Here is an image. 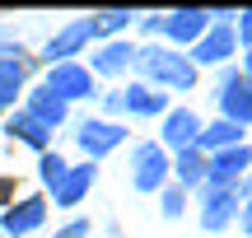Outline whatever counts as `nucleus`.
<instances>
[{
    "mask_svg": "<svg viewBox=\"0 0 252 238\" xmlns=\"http://www.w3.org/2000/svg\"><path fill=\"white\" fill-rule=\"evenodd\" d=\"M135 70L145 75L140 84H150V89H159V93H187V89H196V65L187 61V52H178V47H168V42H150V47H135Z\"/></svg>",
    "mask_w": 252,
    "mask_h": 238,
    "instance_id": "nucleus-1",
    "label": "nucleus"
},
{
    "mask_svg": "<svg viewBox=\"0 0 252 238\" xmlns=\"http://www.w3.org/2000/svg\"><path fill=\"white\" fill-rule=\"evenodd\" d=\"M89 42H98V28H94V19L84 14V19H70L61 33L47 37L42 56H47V65H65V61H75V56H80Z\"/></svg>",
    "mask_w": 252,
    "mask_h": 238,
    "instance_id": "nucleus-2",
    "label": "nucleus"
},
{
    "mask_svg": "<svg viewBox=\"0 0 252 238\" xmlns=\"http://www.w3.org/2000/svg\"><path fill=\"white\" fill-rule=\"evenodd\" d=\"M131 187L135 192H159L168 187V154H163L154 140H140L131 149Z\"/></svg>",
    "mask_w": 252,
    "mask_h": 238,
    "instance_id": "nucleus-3",
    "label": "nucleus"
},
{
    "mask_svg": "<svg viewBox=\"0 0 252 238\" xmlns=\"http://www.w3.org/2000/svg\"><path fill=\"white\" fill-rule=\"evenodd\" d=\"M234 52H238V42H234V24H220V19H210V28L187 47V61L201 70V65H224Z\"/></svg>",
    "mask_w": 252,
    "mask_h": 238,
    "instance_id": "nucleus-4",
    "label": "nucleus"
},
{
    "mask_svg": "<svg viewBox=\"0 0 252 238\" xmlns=\"http://www.w3.org/2000/svg\"><path fill=\"white\" fill-rule=\"evenodd\" d=\"M220 117L234 121V126H252V80H243L238 70H224L220 75Z\"/></svg>",
    "mask_w": 252,
    "mask_h": 238,
    "instance_id": "nucleus-5",
    "label": "nucleus"
},
{
    "mask_svg": "<svg viewBox=\"0 0 252 238\" xmlns=\"http://www.w3.org/2000/svg\"><path fill=\"white\" fill-rule=\"evenodd\" d=\"M126 140V126L122 121H112V117H89V121H80V131H75V145L84 149V159H103V154H112Z\"/></svg>",
    "mask_w": 252,
    "mask_h": 238,
    "instance_id": "nucleus-6",
    "label": "nucleus"
},
{
    "mask_svg": "<svg viewBox=\"0 0 252 238\" xmlns=\"http://www.w3.org/2000/svg\"><path fill=\"white\" fill-rule=\"evenodd\" d=\"M42 89H52L56 98L65 103V108H70V103H80V98H94V75L84 70L80 61H65V65H47V84Z\"/></svg>",
    "mask_w": 252,
    "mask_h": 238,
    "instance_id": "nucleus-7",
    "label": "nucleus"
},
{
    "mask_svg": "<svg viewBox=\"0 0 252 238\" xmlns=\"http://www.w3.org/2000/svg\"><path fill=\"white\" fill-rule=\"evenodd\" d=\"M196 136H201V117L196 112L191 108H168L163 112V131H159L154 145H159L163 154H182V149L196 145Z\"/></svg>",
    "mask_w": 252,
    "mask_h": 238,
    "instance_id": "nucleus-8",
    "label": "nucleus"
},
{
    "mask_svg": "<svg viewBox=\"0 0 252 238\" xmlns=\"http://www.w3.org/2000/svg\"><path fill=\"white\" fill-rule=\"evenodd\" d=\"M210 28V9H196V5H182V9H168L163 14V37H168V47H191L201 33Z\"/></svg>",
    "mask_w": 252,
    "mask_h": 238,
    "instance_id": "nucleus-9",
    "label": "nucleus"
},
{
    "mask_svg": "<svg viewBox=\"0 0 252 238\" xmlns=\"http://www.w3.org/2000/svg\"><path fill=\"white\" fill-rule=\"evenodd\" d=\"M238 215V196L234 187H215V182H201V229L220 234L229 220Z\"/></svg>",
    "mask_w": 252,
    "mask_h": 238,
    "instance_id": "nucleus-10",
    "label": "nucleus"
},
{
    "mask_svg": "<svg viewBox=\"0 0 252 238\" xmlns=\"http://www.w3.org/2000/svg\"><path fill=\"white\" fill-rule=\"evenodd\" d=\"M131 61H135V47L126 37H108V42H98L89 52V65L84 70L89 75H122V70H131Z\"/></svg>",
    "mask_w": 252,
    "mask_h": 238,
    "instance_id": "nucleus-11",
    "label": "nucleus"
},
{
    "mask_svg": "<svg viewBox=\"0 0 252 238\" xmlns=\"http://www.w3.org/2000/svg\"><path fill=\"white\" fill-rule=\"evenodd\" d=\"M252 168V145L243 140V145H234V149H220V154H210V173H206V182H215V187H234L238 178H243Z\"/></svg>",
    "mask_w": 252,
    "mask_h": 238,
    "instance_id": "nucleus-12",
    "label": "nucleus"
},
{
    "mask_svg": "<svg viewBox=\"0 0 252 238\" xmlns=\"http://www.w3.org/2000/svg\"><path fill=\"white\" fill-rule=\"evenodd\" d=\"M98 182V168L84 159V164H75V168H65V178L56 182V192H52V201L61 206V210H70V206H80L84 196H89V187Z\"/></svg>",
    "mask_w": 252,
    "mask_h": 238,
    "instance_id": "nucleus-13",
    "label": "nucleus"
},
{
    "mask_svg": "<svg viewBox=\"0 0 252 238\" xmlns=\"http://www.w3.org/2000/svg\"><path fill=\"white\" fill-rule=\"evenodd\" d=\"M42 220H47V201H42V196H24L19 206H9V210H5V220H0V234L24 238V234H33Z\"/></svg>",
    "mask_w": 252,
    "mask_h": 238,
    "instance_id": "nucleus-14",
    "label": "nucleus"
},
{
    "mask_svg": "<svg viewBox=\"0 0 252 238\" xmlns=\"http://www.w3.org/2000/svg\"><path fill=\"white\" fill-rule=\"evenodd\" d=\"M122 112L126 117H163L168 112V93L150 89V84H126L122 89Z\"/></svg>",
    "mask_w": 252,
    "mask_h": 238,
    "instance_id": "nucleus-15",
    "label": "nucleus"
},
{
    "mask_svg": "<svg viewBox=\"0 0 252 238\" xmlns=\"http://www.w3.org/2000/svg\"><path fill=\"white\" fill-rule=\"evenodd\" d=\"M24 112L37 121V126H47V131H56V126H65V117H70V108H65L61 98H56L52 89H42L37 84L33 93H28V103H24Z\"/></svg>",
    "mask_w": 252,
    "mask_h": 238,
    "instance_id": "nucleus-16",
    "label": "nucleus"
},
{
    "mask_svg": "<svg viewBox=\"0 0 252 238\" xmlns=\"http://www.w3.org/2000/svg\"><path fill=\"white\" fill-rule=\"evenodd\" d=\"M206 173H210V159L201 154L196 145L182 149V154H168V178L182 187V192H187V187H201V182H206Z\"/></svg>",
    "mask_w": 252,
    "mask_h": 238,
    "instance_id": "nucleus-17",
    "label": "nucleus"
},
{
    "mask_svg": "<svg viewBox=\"0 0 252 238\" xmlns=\"http://www.w3.org/2000/svg\"><path fill=\"white\" fill-rule=\"evenodd\" d=\"M234 145H243V126H234V121H210V126H201V136H196V149L201 154H220V149H234Z\"/></svg>",
    "mask_w": 252,
    "mask_h": 238,
    "instance_id": "nucleus-18",
    "label": "nucleus"
},
{
    "mask_svg": "<svg viewBox=\"0 0 252 238\" xmlns=\"http://www.w3.org/2000/svg\"><path fill=\"white\" fill-rule=\"evenodd\" d=\"M5 131H9V136H14V140H24V145H33L37 154H47V149H52V131H47V126H37V121L28 117L24 108H14V112H9Z\"/></svg>",
    "mask_w": 252,
    "mask_h": 238,
    "instance_id": "nucleus-19",
    "label": "nucleus"
},
{
    "mask_svg": "<svg viewBox=\"0 0 252 238\" xmlns=\"http://www.w3.org/2000/svg\"><path fill=\"white\" fill-rule=\"evenodd\" d=\"M19 93H24V61L19 52L0 47V108H14Z\"/></svg>",
    "mask_w": 252,
    "mask_h": 238,
    "instance_id": "nucleus-20",
    "label": "nucleus"
},
{
    "mask_svg": "<svg viewBox=\"0 0 252 238\" xmlns=\"http://www.w3.org/2000/svg\"><path fill=\"white\" fill-rule=\"evenodd\" d=\"M159 215L163 220H182V215H187V192H182L178 182L159 187Z\"/></svg>",
    "mask_w": 252,
    "mask_h": 238,
    "instance_id": "nucleus-21",
    "label": "nucleus"
},
{
    "mask_svg": "<svg viewBox=\"0 0 252 238\" xmlns=\"http://www.w3.org/2000/svg\"><path fill=\"white\" fill-rule=\"evenodd\" d=\"M65 168H70V164H65L56 149H47V154L37 159V178H42V187H47V192H56V182L65 178Z\"/></svg>",
    "mask_w": 252,
    "mask_h": 238,
    "instance_id": "nucleus-22",
    "label": "nucleus"
},
{
    "mask_svg": "<svg viewBox=\"0 0 252 238\" xmlns=\"http://www.w3.org/2000/svg\"><path fill=\"white\" fill-rule=\"evenodd\" d=\"M94 19V28H98V37L103 33H122L131 19H140V14H131V9H98V14H89Z\"/></svg>",
    "mask_w": 252,
    "mask_h": 238,
    "instance_id": "nucleus-23",
    "label": "nucleus"
},
{
    "mask_svg": "<svg viewBox=\"0 0 252 238\" xmlns=\"http://www.w3.org/2000/svg\"><path fill=\"white\" fill-rule=\"evenodd\" d=\"M238 24H234V42H243V47H252V9H238Z\"/></svg>",
    "mask_w": 252,
    "mask_h": 238,
    "instance_id": "nucleus-24",
    "label": "nucleus"
},
{
    "mask_svg": "<svg viewBox=\"0 0 252 238\" xmlns=\"http://www.w3.org/2000/svg\"><path fill=\"white\" fill-rule=\"evenodd\" d=\"M234 220H238V229L252 238V201H243V206H238V215H234Z\"/></svg>",
    "mask_w": 252,
    "mask_h": 238,
    "instance_id": "nucleus-25",
    "label": "nucleus"
},
{
    "mask_svg": "<svg viewBox=\"0 0 252 238\" xmlns=\"http://www.w3.org/2000/svg\"><path fill=\"white\" fill-rule=\"evenodd\" d=\"M61 234H65V238H89V220H70Z\"/></svg>",
    "mask_w": 252,
    "mask_h": 238,
    "instance_id": "nucleus-26",
    "label": "nucleus"
},
{
    "mask_svg": "<svg viewBox=\"0 0 252 238\" xmlns=\"http://www.w3.org/2000/svg\"><path fill=\"white\" fill-rule=\"evenodd\" d=\"M103 108H108L112 117H117V112H122V89H112V93H103Z\"/></svg>",
    "mask_w": 252,
    "mask_h": 238,
    "instance_id": "nucleus-27",
    "label": "nucleus"
},
{
    "mask_svg": "<svg viewBox=\"0 0 252 238\" xmlns=\"http://www.w3.org/2000/svg\"><path fill=\"white\" fill-rule=\"evenodd\" d=\"M140 24L150 28V33H163V14H140Z\"/></svg>",
    "mask_w": 252,
    "mask_h": 238,
    "instance_id": "nucleus-28",
    "label": "nucleus"
},
{
    "mask_svg": "<svg viewBox=\"0 0 252 238\" xmlns=\"http://www.w3.org/2000/svg\"><path fill=\"white\" fill-rule=\"evenodd\" d=\"M238 75H243V80H252V47H243V70H238Z\"/></svg>",
    "mask_w": 252,
    "mask_h": 238,
    "instance_id": "nucleus-29",
    "label": "nucleus"
},
{
    "mask_svg": "<svg viewBox=\"0 0 252 238\" xmlns=\"http://www.w3.org/2000/svg\"><path fill=\"white\" fill-rule=\"evenodd\" d=\"M56 238H65V234H56Z\"/></svg>",
    "mask_w": 252,
    "mask_h": 238,
    "instance_id": "nucleus-30",
    "label": "nucleus"
}]
</instances>
